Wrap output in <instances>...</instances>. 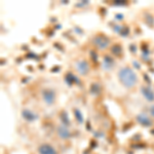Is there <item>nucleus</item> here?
Returning <instances> with one entry per match:
<instances>
[{
	"label": "nucleus",
	"mask_w": 154,
	"mask_h": 154,
	"mask_svg": "<svg viewBox=\"0 0 154 154\" xmlns=\"http://www.w3.org/2000/svg\"><path fill=\"white\" fill-rule=\"evenodd\" d=\"M74 113H75V117H76L77 120H78V122L82 123L83 122V117H82V115H81L80 111H79L78 109H75V110H74Z\"/></svg>",
	"instance_id": "10"
},
{
	"label": "nucleus",
	"mask_w": 154,
	"mask_h": 154,
	"mask_svg": "<svg viewBox=\"0 0 154 154\" xmlns=\"http://www.w3.org/2000/svg\"><path fill=\"white\" fill-rule=\"evenodd\" d=\"M94 43H95L100 49H105L107 46L109 45L110 41H109V39L107 38L106 36H104V35H97L95 38H94Z\"/></svg>",
	"instance_id": "2"
},
{
	"label": "nucleus",
	"mask_w": 154,
	"mask_h": 154,
	"mask_svg": "<svg viewBox=\"0 0 154 154\" xmlns=\"http://www.w3.org/2000/svg\"><path fill=\"white\" fill-rule=\"evenodd\" d=\"M22 115H23L24 119H26L27 121H34L38 118V116L36 115L34 112H32L31 110H28V109H24L23 112H22Z\"/></svg>",
	"instance_id": "8"
},
{
	"label": "nucleus",
	"mask_w": 154,
	"mask_h": 154,
	"mask_svg": "<svg viewBox=\"0 0 154 154\" xmlns=\"http://www.w3.org/2000/svg\"><path fill=\"white\" fill-rule=\"evenodd\" d=\"M42 97H43L44 102L48 105H51L56 100V94L53 89H44L42 91Z\"/></svg>",
	"instance_id": "3"
},
{
	"label": "nucleus",
	"mask_w": 154,
	"mask_h": 154,
	"mask_svg": "<svg viewBox=\"0 0 154 154\" xmlns=\"http://www.w3.org/2000/svg\"><path fill=\"white\" fill-rule=\"evenodd\" d=\"M150 114L154 117V105L150 107Z\"/></svg>",
	"instance_id": "11"
},
{
	"label": "nucleus",
	"mask_w": 154,
	"mask_h": 154,
	"mask_svg": "<svg viewBox=\"0 0 154 154\" xmlns=\"http://www.w3.org/2000/svg\"><path fill=\"white\" fill-rule=\"evenodd\" d=\"M137 121H138L140 125H142L144 126H151L152 125V121H151V119L149 118L147 115H145V114H139V115L137 116Z\"/></svg>",
	"instance_id": "6"
},
{
	"label": "nucleus",
	"mask_w": 154,
	"mask_h": 154,
	"mask_svg": "<svg viewBox=\"0 0 154 154\" xmlns=\"http://www.w3.org/2000/svg\"><path fill=\"white\" fill-rule=\"evenodd\" d=\"M39 154H58L57 150L49 144H42L38 148Z\"/></svg>",
	"instance_id": "4"
},
{
	"label": "nucleus",
	"mask_w": 154,
	"mask_h": 154,
	"mask_svg": "<svg viewBox=\"0 0 154 154\" xmlns=\"http://www.w3.org/2000/svg\"><path fill=\"white\" fill-rule=\"evenodd\" d=\"M76 66H77L76 69L78 70L79 73L85 74V73H88V72L89 67H88V64L86 63L85 61H79L78 63H77Z\"/></svg>",
	"instance_id": "9"
},
{
	"label": "nucleus",
	"mask_w": 154,
	"mask_h": 154,
	"mask_svg": "<svg viewBox=\"0 0 154 154\" xmlns=\"http://www.w3.org/2000/svg\"><path fill=\"white\" fill-rule=\"evenodd\" d=\"M58 135L60 138L64 139V140H67V139L70 138L71 134H70V131H69L65 125H60L58 128Z\"/></svg>",
	"instance_id": "7"
},
{
	"label": "nucleus",
	"mask_w": 154,
	"mask_h": 154,
	"mask_svg": "<svg viewBox=\"0 0 154 154\" xmlns=\"http://www.w3.org/2000/svg\"><path fill=\"white\" fill-rule=\"evenodd\" d=\"M141 91H142V95L145 97V99L147 101L149 102L154 101V93L150 88H148V86H142Z\"/></svg>",
	"instance_id": "5"
},
{
	"label": "nucleus",
	"mask_w": 154,
	"mask_h": 154,
	"mask_svg": "<svg viewBox=\"0 0 154 154\" xmlns=\"http://www.w3.org/2000/svg\"><path fill=\"white\" fill-rule=\"evenodd\" d=\"M118 78L120 82L128 88H131L138 82V77L130 67H123L118 72Z\"/></svg>",
	"instance_id": "1"
}]
</instances>
